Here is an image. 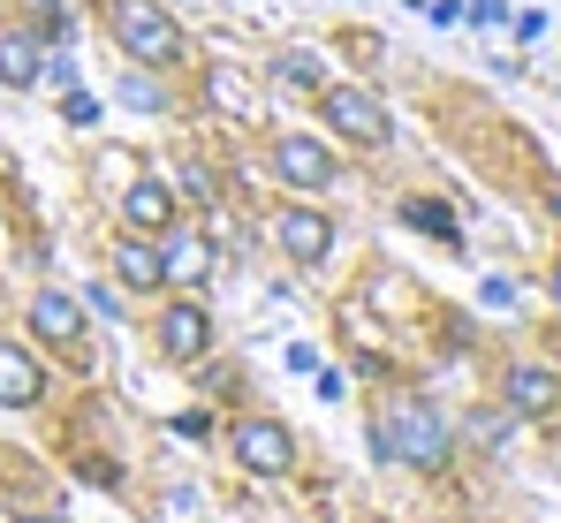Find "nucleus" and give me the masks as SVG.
Segmentation results:
<instances>
[{"label":"nucleus","mask_w":561,"mask_h":523,"mask_svg":"<svg viewBox=\"0 0 561 523\" xmlns=\"http://www.w3.org/2000/svg\"><path fill=\"white\" fill-rule=\"evenodd\" d=\"M319 84H327V61H319L311 46H280V54H266V91H274V99H311Z\"/></svg>","instance_id":"14"},{"label":"nucleus","mask_w":561,"mask_h":523,"mask_svg":"<svg viewBox=\"0 0 561 523\" xmlns=\"http://www.w3.org/2000/svg\"><path fill=\"white\" fill-rule=\"evenodd\" d=\"M99 15H106V38H114L122 69H152V77L183 69L190 31L175 23V8H168V0H106Z\"/></svg>","instance_id":"1"},{"label":"nucleus","mask_w":561,"mask_h":523,"mask_svg":"<svg viewBox=\"0 0 561 523\" xmlns=\"http://www.w3.org/2000/svg\"><path fill=\"white\" fill-rule=\"evenodd\" d=\"M402 228H417V236H440V243H456L463 228H456V213L440 205V197H402Z\"/></svg>","instance_id":"17"},{"label":"nucleus","mask_w":561,"mask_h":523,"mask_svg":"<svg viewBox=\"0 0 561 523\" xmlns=\"http://www.w3.org/2000/svg\"><path fill=\"white\" fill-rule=\"evenodd\" d=\"M274 523H296V516H274Z\"/></svg>","instance_id":"27"},{"label":"nucleus","mask_w":561,"mask_h":523,"mask_svg":"<svg viewBox=\"0 0 561 523\" xmlns=\"http://www.w3.org/2000/svg\"><path fill=\"white\" fill-rule=\"evenodd\" d=\"M373 455L379 463H410V470H440L456 455V433H448V418L425 395H394L373 425Z\"/></svg>","instance_id":"2"},{"label":"nucleus","mask_w":561,"mask_h":523,"mask_svg":"<svg viewBox=\"0 0 561 523\" xmlns=\"http://www.w3.org/2000/svg\"><path fill=\"white\" fill-rule=\"evenodd\" d=\"M274 251L288 265H327V251H334V213H319V197H288L274 213Z\"/></svg>","instance_id":"7"},{"label":"nucleus","mask_w":561,"mask_h":523,"mask_svg":"<svg viewBox=\"0 0 561 523\" xmlns=\"http://www.w3.org/2000/svg\"><path fill=\"white\" fill-rule=\"evenodd\" d=\"M38 77H46V38L0 15V91H38Z\"/></svg>","instance_id":"10"},{"label":"nucleus","mask_w":561,"mask_h":523,"mask_svg":"<svg viewBox=\"0 0 561 523\" xmlns=\"http://www.w3.org/2000/svg\"><path fill=\"white\" fill-rule=\"evenodd\" d=\"M470 440H478V447H501V440H508V418H501V410L470 418Z\"/></svg>","instance_id":"21"},{"label":"nucleus","mask_w":561,"mask_h":523,"mask_svg":"<svg viewBox=\"0 0 561 523\" xmlns=\"http://www.w3.org/2000/svg\"><path fill=\"white\" fill-rule=\"evenodd\" d=\"M122 99H129L137 114H168V91L152 84V69H122Z\"/></svg>","instance_id":"18"},{"label":"nucleus","mask_w":561,"mask_h":523,"mask_svg":"<svg viewBox=\"0 0 561 523\" xmlns=\"http://www.w3.org/2000/svg\"><path fill=\"white\" fill-rule=\"evenodd\" d=\"M46 402V364L31 356V342L0 334V410H38Z\"/></svg>","instance_id":"11"},{"label":"nucleus","mask_w":561,"mask_h":523,"mask_svg":"<svg viewBox=\"0 0 561 523\" xmlns=\"http://www.w3.org/2000/svg\"><path fill=\"white\" fill-rule=\"evenodd\" d=\"M23 15H31L38 38H69V31H77V23H69V0H23Z\"/></svg>","instance_id":"19"},{"label":"nucleus","mask_w":561,"mask_h":523,"mask_svg":"<svg viewBox=\"0 0 561 523\" xmlns=\"http://www.w3.org/2000/svg\"><path fill=\"white\" fill-rule=\"evenodd\" d=\"M266 174H274L288 197H327L342 182V152L319 129H280L274 145H266Z\"/></svg>","instance_id":"4"},{"label":"nucleus","mask_w":561,"mask_h":523,"mask_svg":"<svg viewBox=\"0 0 561 523\" xmlns=\"http://www.w3.org/2000/svg\"><path fill=\"white\" fill-rule=\"evenodd\" d=\"M152 349H160L168 364H183V372L213 356V311H205L197 288H175V296L152 311Z\"/></svg>","instance_id":"5"},{"label":"nucleus","mask_w":561,"mask_h":523,"mask_svg":"<svg viewBox=\"0 0 561 523\" xmlns=\"http://www.w3.org/2000/svg\"><path fill=\"white\" fill-rule=\"evenodd\" d=\"M168 220H183V197H175V182H160V174H137V182L122 190V228H137V236H160Z\"/></svg>","instance_id":"12"},{"label":"nucleus","mask_w":561,"mask_h":523,"mask_svg":"<svg viewBox=\"0 0 561 523\" xmlns=\"http://www.w3.org/2000/svg\"><path fill=\"white\" fill-rule=\"evenodd\" d=\"M175 433L183 440H213V418H205V410H175Z\"/></svg>","instance_id":"24"},{"label":"nucleus","mask_w":561,"mask_h":523,"mask_svg":"<svg viewBox=\"0 0 561 523\" xmlns=\"http://www.w3.org/2000/svg\"><path fill=\"white\" fill-rule=\"evenodd\" d=\"M114 288H129V296H160L168 288V273H160V243L152 236H137V228H122L114 236Z\"/></svg>","instance_id":"13"},{"label":"nucleus","mask_w":561,"mask_h":523,"mask_svg":"<svg viewBox=\"0 0 561 523\" xmlns=\"http://www.w3.org/2000/svg\"><path fill=\"white\" fill-rule=\"evenodd\" d=\"M23 523H54V516H23Z\"/></svg>","instance_id":"26"},{"label":"nucleus","mask_w":561,"mask_h":523,"mask_svg":"<svg viewBox=\"0 0 561 523\" xmlns=\"http://www.w3.org/2000/svg\"><path fill=\"white\" fill-rule=\"evenodd\" d=\"M311 99H319L327 137H342V145H357V152H387V145H394V114H387V99H379L373 84H357V77H327Z\"/></svg>","instance_id":"3"},{"label":"nucleus","mask_w":561,"mask_h":523,"mask_svg":"<svg viewBox=\"0 0 561 523\" xmlns=\"http://www.w3.org/2000/svg\"><path fill=\"white\" fill-rule=\"evenodd\" d=\"M61 114H69L77 129H84V122H99V99H92V91H77V84H69V99H61Z\"/></svg>","instance_id":"22"},{"label":"nucleus","mask_w":561,"mask_h":523,"mask_svg":"<svg viewBox=\"0 0 561 523\" xmlns=\"http://www.w3.org/2000/svg\"><path fill=\"white\" fill-rule=\"evenodd\" d=\"M84 304L106 311V319H122V288H114V281H92V288H84Z\"/></svg>","instance_id":"23"},{"label":"nucleus","mask_w":561,"mask_h":523,"mask_svg":"<svg viewBox=\"0 0 561 523\" xmlns=\"http://www.w3.org/2000/svg\"><path fill=\"white\" fill-rule=\"evenodd\" d=\"M197 84H205V106H213L220 122H251V106H259V91H251V77H243L236 61H213V69L197 77Z\"/></svg>","instance_id":"15"},{"label":"nucleus","mask_w":561,"mask_h":523,"mask_svg":"<svg viewBox=\"0 0 561 523\" xmlns=\"http://www.w3.org/2000/svg\"><path fill=\"white\" fill-rule=\"evenodd\" d=\"M152 243H160V273H168V288H205V281H213V265H220L213 236H205V228H190V220H168Z\"/></svg>","instance_id":"9"},{"label":"nucleus","mask_w":561,"mask_h":523,"mask_svg":"<svg viewBox=\"0 0 561 523\" xmlns=\"http://www.w3.org/2000/svg\"><path fill=\"white\" fill-rule=\"evenodd\" d=\"M501 395H508V418H547L561 387H554V372H547V364H508Z\"/></svg>","instance_id":"16"},{"label":"nucleus","mask_w":561,"mask_h":523,"mask_svg":"<svg viewBox=\"0 0 561 523\" xmlns=\"http://www.w3.org/2000/svg\"><path fill=\"white\" fill-rule=\"evenodd\" d=\"M175 190H190L197 205H213V174L197 168V160H183V168H175Z\"/></svg>","instance_id":"20"},{"label":"nucleus","mask_w":561,"mask_h":523,"mask_svg":"<svg viewBox=\"0 0 561 523\" xmlns=\"http://www.w3.org/2000/svg\"><path fill=\"white\" fill-rule=\"evenodd\" d=\"M228 455H236V470H251V478H288L304 447H296V433L280 425L274 410H251V418L228 425Z\"/></svg>","instance_id":"6"},{"label":"nucleus","mask_w":561,"mask_h":523,"mask_svg":"<svg viewBox=\"0 0 561 523\" xmlns=\"http://www.w3.org/2000/svg\"><path fill=\"white\" fill-rule=\"evenodd\" d=\"M547 205H554V213H561V182H547Z\"/></svg>","instance_id":"25"},{"label":"nucleus","mask_w":561,"mask_h":523,"mask_svg":"<svg viewBox=\"0 0 561 523\" xmlns=\"http://www.w3.org/2000/svg\"><path fill=\"white\" fill-rule=\"evenodd\" d=\"M23 334H38V349H54V356H84V296L38 288L23 304Z\"/></svg>","instance_id":"8"}]
</instances>
